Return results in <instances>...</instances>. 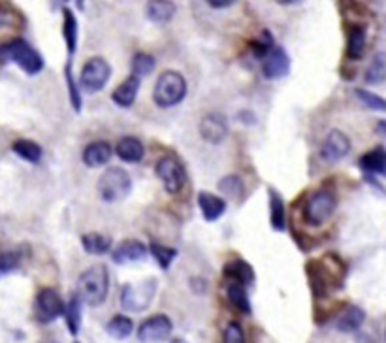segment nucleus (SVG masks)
Returning a JSON list of instances; mask_svg holds the SVG:
<instances>
[{
	"label": "nucleus",
	"instance_id": "obj_41",
	"mask_svg": "<svg viewBox=\"0 0 386 343\" xmlns=\"http://www.w3.org/2000/svg\"><path fill=\"white\" fill-rule=\"evenodd\" d=\"M275 2L281 6H296L300 4V2H304V0H275Z\"/></svg>",
	"mask_w": 386,
	"mask_h": 343
},
{
	"label": "nucleus",
	"instance_id": "obj_31",
	"mask_svg": "<svg viewBox=\"0 0 386 343\" xmlns=\"http://www.w3.org/2000/svg\"><path fill=\"white\" fill-rule=\"evenodd\" d=\"M81 298L77 295L72 296V300L68 302V306L65 307V315H66V324H68V330L70 334H77L81 324Z\"/></svg>",
	"mask_w": 386,
	"mask_h": 343
},
{
	"label": "nucleus",
	"instance_id": "obj_29",
	"mask_svg": "<svg viewBox=\"0 0 386 343\" xmlns=\"http://www.w3.org/2000/svg\"><path fill=\"white\" fill-rule=\"evenodd\" d=\"M11 149L27 162H40V159H42V147L33 139H17Z\"/></svg>",
	"mask_w": 386,
	"mask_h": 343
},
{
	"label": "nucleus",
	"instance_id": "obj_32",
	"mask_svg": "<svg viewBox=\"0 0 386 343\" xmlns=\"http://www.w3.org/2000/svg\"><path fill=\"white\" fill-rule=\"evenodd\" d=\"M156 66V60L153 55L149 53H136L134 59H132V75L136 78H145L149 75Z\"/></svg>",
	"mask_w": 386,
	"mask_h": 343
},
{
	"label": "nucleus",
	"instance_id": "obj_25",
	"mask_svg": "<svg viewBox=\"0 0 386 343\" xmlns=\"http://www.w3.org/2000/svg\"><path fill=\"white\" fill-rule=\"evenodd\" d=\"M81 246L91 255H106L112 249V238L100 232H89L81 238Z\"/></svg>",
	"mask_w": 386,
	"mask_h": 343
},
{
	"label": "nucleus",
	"instance_id": "obj_40",
	"mask_svg": "<svg viewBox=\"0 0 386 343\" xmlns=\"http://www.w3.org/2000/svg\"><path fill=\"white\" fill-rule=\"evenodd\" d=\"M205 2H208L211 8H215V10H223V8H230L236 0H205Z\"/></svg>",
	"mask_w": 386,
	"mask_h": 343
},
{
	"label": "nucleus",
	"instance_id": "obj_3",
	"mask_svg": "<svg viewBox=\"0 0 386 343\" xmlns=\"http://www.w3.org/2000/svg\"><path fill=\"white\" fill-rule=\"evenodd\" d=\"M187 95V81L176 70H166L159 75L153 89V100L159 107H173Z\"/></svg>",
	"mask_w": 386,
	"mask_h": 343
},
{
	"label": "nucleus",
	"instance_id": "obj_21",
	"mask_svg": "<svg viewBox=\"0 0 386 343\" xmlns=\"http://www.w3.org/2000/svg\"><path fill=\"white\" fill-rule=\"evenodd\" d=\"M198 206L205 221H217L226 211V202L213 193H200Z\"/></svg>",
	"mask_w": 386,
	"mask_h": 343
},
{
	"label": "nucleus",
	"instance_id": "obj_5",
	"mask_svg": "<svg viewBox=\"0 0 386 343\" xmlns=\"http://www.w3.org/2000/svg\"><path fill=\"white\" fill-rule=\"evenodd\" d=\"M336 206H338V200L332 191H326V189L316 191L307 199L306 206H304V219L311 226L324 225L336 211Z\"/></svg>",
	"mask_w": 386,
	"mask_h": 343
},
{
	"label": "nucleus",
	"instance_id": "obj_15",
	"mask_svg": "<svg viewBox=\"0 0 386 343\" xmlns=\"http://www.w3.org/2000/svg\"><path fill=\"white\" fill-rule=\"evenodd\" d=\"M177 6L172 0H149L145 6V16L147 19L156 25H164V23L172 21L176 16Z\"/></svg>",
	"mask_w": 386,
	"mask_h": 343
},
{
	"label": "nucleus",
	"instance_id": "obj_37",
	"mask_svg": "<svg viewBox=\"0 0 386 343\" xmlns=\"http://www.w3.org/2000/svg\"><path fill=\"white\" fill-rule=\"evenodd\" d=\"M275 43H274V38H272V33H268V31H264L262 36L258 38V40H254V42L251 43V49H252V53L257 55L258 59H262L264 55L268 53L269 49L274 48Z\"/></svg>",
	"mask_w": 386,
	"mask_h": 343
},
{
	"label": "nucleus",
	"instance_id": "obj_17",
	"mask_svg": "<svg viewBox=\"0 0 386 343\" xmlns=\"http://www.w3.org/2000/svg\"><path fill=\"white\" fill-rule=\"evenodd\" d=\"M138 91H140V78L129 75V78H127V80H124L123 83L113 91V95H112L113 102L121 107H130L136 102Z\"/></svg>",
	"mask_w": 386,
	"mask_h": 343
},
{
	"label": "nucleus",
	"instance_id": "obj_36",
	"mask_svg": "<svg viewBox=\"0 0 386 343\" xmlns=\"http://www.w3.org/2000/svg\"><path fill=\"white\" fill-rule=\"evenodd\" d=\"M219 189L230 199H240L243 194V183L237 176H228L219 181Z\"/></svg>",
	"mask_w": 386,
	"mask_h": 343
},
{
	"label": "nucleus",
	"instance_id": "obj_14",
	"mask_svg": "<svg viewBox=\"0 0 386 343\" xmlns=\"http://www.w3.org/2000/svg\"><path fill=\"white\" fill-rule=\"evenodd\" d=\"M147 255V247L138 240H124L121 241L117 247H115V251L112 253L113 260L117 264H124V263H136V260H141Z\"/></svg>",
	"mask_w": 386,
	"mask_h": 343
},
{
	"label": "nucleus",
	"instance_id": "obj_2",
	"mask_svg": "<svg viewBox=\"0 0 386 343\" xmlns=\"http://www.w3.org/2000/svg\"><path fill=\"white\" fill-rule=\"evenodd\" d=\"M10 60L31 75L40 74L43 70L42 55L25 40H11L0 46V63H10Z\"/></svg>",
	"mask_w": 386,
	"mask_h": 343
},
{
	"label": "nucleus",
	"instance_id": "obj_13",
	"mask_svg": "<svg viewBox=\"0 0 386 343\" xmlns=\"http://www.w3.org/2000/svg\"><path fill=\"white\" fill-rule=\"evenodd\" d=\"M228 134V121L225 115L220 113H208L202 121H200V136L210 142V144L217 145Z\"/></svg>",
	"mask_w": 386,
	"mask_h": 343
},
{
	"label": "nucleus",
	"instance_id": "obj_23",
	"mask_svg": "<svg viewBox=\"0 0 386 343\" xmlns=\"http://www.w3.org/2000/svg\"><path fill=\"white\" fill-rule=\"evenodd\" d=\"M269 217H272V226L274 231L283 232L286 228V211H284V202L281 194L274 189H269Z\"/></svg>",
	"mask_w": 386,
	"mask_h": 343
},
{
	"label": "nucleus",
	"instance_id": "obj_9",
	"mask_svg": "<svg viewBox=\"0 0 386 343\" xmlns=\"http://www.w3.org/2000/svg\"><path fill=\"white\" fill-rule=\"evenodd\" d=\"M34 313H36L38 321L42 324H48L57 317L65 315V304L53 289H42L34 302Z\"/></svg>",
	"mask_w": 386,
	"mask_h": 343
},
{
	"label": "nucleus",
	"instance_id": "obj_19",
	"mask_svg": "<svg viewBox=\"0 0 386 343\" xmlns=\"http://www.w3.org/2000/svg\"><path fill=\"white\" fill-rule=\"evenodd\" d=\"M225 278L228 283H240L243 287H249L254 281V272L245 260H232L226 264Z\"/></svg>",
	"mask_w": 386,
	"mask_h": 343
},
{
	"label": "nucleus",
	"instance_id": "obj_16",
	"mask_svg": "<svg viewBox=\"0 0 386 343\" xmlns=\"http://www.w3.org/2000/svg\"><path fill=\"white\" fill-rule=\"evenodd\" d=\"M112 155V145L107 144V142H92V144H89L83 149V162H85L87 167L98 168L107 164Z\"/></svg>",
	"mask_w": 386,
	"mask_h": 343
},
{
	"label": "nucleus",
	"instance_id": "obj_38",
	"mask_svg": "<svg viewBox=\"0 0 386 343\" xmlns=\"http://www.w3.org/2000/svg\"><path fill=\"white\" fill-rule=\"evenodd\" d=\"M21 264V257L16 251H8L0 255V274H8Z\"/></svg>",
	"mask_w": 386,
	"mask_h": 343
},
{
	"label": "nucleus",
	"instance_id": "obj_34",
	"mask_svg": "<svg viewBox=\"0 0 386 343\" xmlns=\"http://www.w3.org/2000/svg\"><path fill=\"white\" fill-rule=\"evenodd\" d=\"M153 257L156 258V263L161 264V268H170V264L173 263V258L177 257L176 249H170L166 246H161V243H151L149 246Z\"/></svg>",
	"mask_w": 386,
	"mask_h": 343
},
{
	"label": "nucleus",
	"instance_id": "obj_7",
	"mask_svg": "<svg viewBox=\"0 0 386 343\" xmlns=\"http://www.w3.org/2000/svg\"><path fill=\"white\" fill-rule=\"evenodd\" d=\"M112 78V66L102 57H92L83 65L80 75V85L87 93L102 91Z\"/></svg>",
	"mask_w": 386,
	"mask_h": 343
},
{
	"label": "nucleus",
	"instance_id": "obj_6",
	"mask_svg": "<svg viewBox=\"0 0 386 343\" xmlns=\"http://www.w3.org/2000/svg\"><path fill=\"white\" fill-rule=\"evenodd\" d=\"M156 295L155 279H144L138 283H129L123 287L121 292V306L127 311H144L151 306Z\"/></svg>",
	"mask_w": 386,
	"mask_h": 343
},
{
	"label": "nucleus",
	"instance_id": "obj_27",
	"mask_svg": "<svg viewBox=\"0 0 386 343\" xmlns=\"http://www.w3.org/2000/svg\"><path fill=\"white\" fill-rule=\"evenodd\" d=\"M365 83L370 85H379L386 81V51H381L373 57L364 75Z\"/></svg>",
	"mask_w": 386,
	"mask_h": 343
},
{
	"label": "nucleus",
	"instance_id": "obj_33",
	"mask_svg": "<svg viewBox=\"0 0 386 343\" xmlns=\"http://www.w3.org/2000/svg\"><path fill=\"white\" fill-rule=\"evenodd\" d=\"M356 97L365 107H370L373 112H386V100L375 93L365 91V89H356Z\"/></svg>",
	"mask_w": 386,
	"mask_h": 343
},
{
	"label": "nucleus",
	"instance_id": "obj_30",
	"mask_svg": "<svg viewBox=\"0 0 386 343\" xmlns=\"http://www.w3.org/2000/svg\"><path fill=\"white\" fill-rule=\"evenodd\" d=\"M226 292H228V300L232 302V306L237 307L243 313H249L251 311V304H249V295H247V287L240 283H228L226 287Z\"/></svg>",
	"mask_w": 386,
	"mask_h": 343
},
{
	"label": "nucleus",
	"instance_id": "obj_4",
	"mask_svg": "<svg viewBox=\"0 0 386 343\" xmlns=\"http://www.w3.org/2000/svg\"><path fill=\"white\" fill-rule=\"evenodd\" d=\"M132 191V179L123 168H109L98 179V194L107 204L121 202Z\"/></svg>",
	"mask_w": 386,
	"mask_h": 343
},
{
	"label": "nucleus",
	"instance_id": "obj_11",
	"mask_svg": "<svg viewBox=\"0 0 386 343\" xmlns=\"http://www.w3.org/2000/svg\"><path fill=\"white\" fill-rule=\"evenodd\" d=\"M172 321L166 315H153L144 322L138 330V338L141 343H159L172 334Z\"/></svg>",
	"mask_w": 386,
	"mask_h": 343
},
{
	"label": "nucleus",
	"instance_id": "obj_39",
	"mask_svg": "<svg viewBox=\"0 0 386 343\" xmlns=\"http://www.w3.org/2000/svg\"><path fill=\"white\" fill-rule=\"evenodd\" d=\"M225 343H245V334L237 322H230L225 328Z\"/></svg>",
	"mask_w": 386,
	"mask_h": 343
},
{
	"label": "nucleus",
	"instance_id": "obj_26",
	"mask_svg": "<svg viewBox=\"0 0 386 343\" xmlns=\"http://www.w3.org/2000/svg\"><path fill=\"white\" fill-rule=\"evenodd\" d=\"M360 168L368 174H379V176H386V151L375 149L365 153L360 159Z\"/></svg>",
	"mask_w": 386,
	"mask_h": 343
},
{
	"label": "nucleus",
	"instance_id": "obj_24",
	"mask_svg": "<svg viewBox=\"0 0 386 343\" xmlns=\"http://www.w3.org/2000/svg\"><path fill=\"white\" fill-rule=\"evenodd\" d=\"M365 51V28L362 25L350 27L349 36H347V57L353 60L362 59Z\"/></svg>",
	"mask_w": 386,
	"mask_h": 343
},
{
	"label": "nucleus",
	"instance_id": "obj_10",
	"mask_svg": "<svg viewBox=\"0 0 386 343\" xmlns=\"http://www.w3.org/2000/svg\"><path fill=\"white\" fill-rule=\"evenodd\" d=\"M350 151V139L349 136L341 132V130H332L328 132L321 145V157L322 161L326 162H339L341 159L349 155Z\"/></svg>",
	"mask_w": 386,
	"mask_h": 343
},
{
	"label": "nucleus",
	"instance_id": "obj_18",
	"mask_svg": "<svg viewBox=\"0 0 386 343\" xmlns=\"http://www.w3.org/2000/svg\"><path fill=\"white\" fill-rule=\"evenodd\" d=\"M117 157L121 161L130 162V164H136V162H140L144 159V144H141L138 138H132V136H124L117 142Z\"/></svg>",
	"mask_w": 386,
	"mask_h": 343
},
{
	"label": "nucleus",
	"instance_id": "obj_22",
	"mask_svg": "<svg viewBox=\"0 0 386 343\" xmlns=\"http://www.w3.org/2000/svg\"><path fill=\"white\" fill-rule=\"evenodd\" d=\"M364 310H360L358 306H349L338 317L336 327H338V330H341V332H354V330H358V328L364 324Z\"/></svg>",
	"mask_w": 386,
	"mask_h": 343
},
{
	"label": "nucleus",
	"instance_id": "obj_8",
	"mask_svg": "<svg viewBox=\"0 0 386 343\" xmlns=\"http://www.w3.org/2000/svg\"><path fill=\"white\" fill-rule=\"evenodd\" d=\"M156 177L161 179L164 189L170 194L179 193L185 183H187V172L181 162L177 161L176 157H162L161 161L156 162Z\"/></svg>",
	"mask_w": 386,
	"mask_h": 343
},
{
	"label": "nucleus",
	"instance_id": "obj_42",
	"mask_svg": "<svg viewBox=\"0 0 386 343\" xmlns=\"http://www.w3.org/2000/svg\"><path fill=\"white\" fill-rule=\"evenodd\" d=\"M377 132L382 136H386V121H381V123L377 125Z\"/></svg>",
	"mask_w": 386,
	"mask_h": 343
},
{
	"label": "nucleus",
	"instance_id": "obj_12",
	"mask_svg": "<svg viewBox=\"0 0 386 343\" xmlns=\"http://www.w3.org/2000/svg\"><path fill=\"white\" fill-rule=\"evenodd\" d=\"M260 60H262L264 78L268 80H281L290 72V57L283 48L274 46Z\"/></svg>",
	"mask_w": 386,
	"mask_h": 343
},
{
	"label": "nucleus",
	"instance_id": "obj_43",
	"mask_svg": "<svg viewBox=\"0 0 386 343\" xmlns=\"http://www.w3.org/2000/svg\"><path fill=\"white\" fill-rule=\"evenodd\" d=\"M75 6H77V10H83L85 8V0H75Z\"/></svg>",
	"mask_w": 386,
	"mask_h": 343
},
{
	"label": "nucleus",
	"instance_id": "obj_1",
	"mask_svg": "<svg viewBox=\"0 0 386 343\" xmlns=\"http://www.w3.org/2000/svg\"><path fill=\"white\" fill-rule=\"evenodd\" d=\"M107 289H109V274L104 264H95L91 268H87L77 281V296L89 306L104 304Z\"/></svg>",
	"mask_w": 386,
	"mask_h": 343
},
{
	"label": "nucleus",
	"instance_id": "obj_20",
	"mask_svg": "<svg viewBox=\"0 0 386 343\" xmlns=\"http://www.w3.org/2000/svg\"><path fill=\"white\" fill-rule=\"evenodd\" d=\"M63 17H65V21H63V36H65L66 51H68V60H72L75 55V49H77V33H80V28H77V19H75L74 11L70 8L63 10Z\"/></svg>",
	"mask_w": 386,
	"mask_h": 343
},
{
	"label": "nucleus",
	"instance_id": "obj_35",
	"mask_svg": "<svg viewBox=\"0 0 386 343\" xmlns=\"http://www.w3.org/2000/svg\"><path fill=\"white\" fill-rule=\"evenodd\" d=\"M65 78H66V85H68V95H70V102L74 106V110L77 113L81 112V97H80V89L75 85L74 74H72V60H68L65 66Z\"/></svg>",
	"mask_w": 386,
	"mask_h": 343
},
{
	"label": "nucleus",
	"instance_id": "obj_28",
	"mask_svg": "<svg viewBox=\"0 0 386 343\" xmlns=\"http://www.w3.org/2000/svg\"><path fill=\"white\" fill-rule=\"evenodd\" d=\"M106 330H107V334L112 336V338L124 339V338H129L130 334H132V330H134V324H132V319H129V317L115 315L112 321L107 322Z\"/></svg>",
	"mask_w": 386,
	"mask_h": 343
}]
</instances>
